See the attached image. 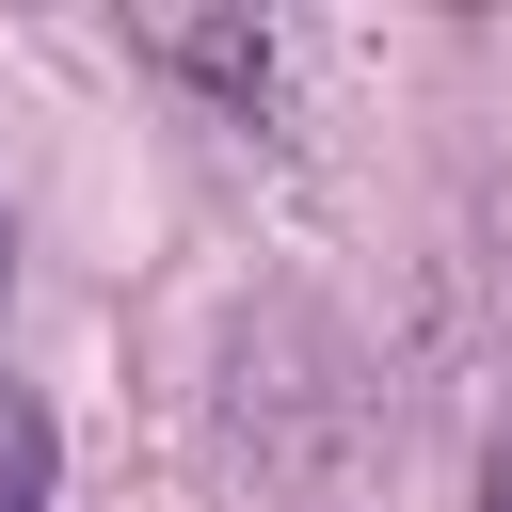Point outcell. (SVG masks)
<instances>
[{"label": "cell", "instance_id": "cell-2", "mask_svg": "<svg viewBox=\"0 0 512 512\" xmlns=\"http://www.w3.org/2000/svg\"><path fill=\"white\" fill-rule=\"evenodd\" d=\"M480 512H512V448H496V480H480Z\"/></svg>", "mask_w": 512, "mask_h": 512}, {"label": "cell", "instance_id": "cell-3", "mask_svg": "<svg viewBox=\"0 0 512 512\" xmlns=\"http://www.w3.org/2000/svg\"><path fill=\"white\" fill-rule=\"evenodd\" d=\"M0 288H16V208H0Z\"/></svg>", "mask_w": 512, "mask_h": 512}, {"label": "cell", "instance_id": "cell-1", "mask_svg": "<svg viewBox=\"0 0 512 512\" xmlns=\"http://www.w3.org/2000/svg\"><path fill=\"white\" fill-rule=\"evenodd\" d=\"M48 480H64V432H48V400L0 384V512H48Z\"/></svg>", "mask_w": 512, "mask_h": 512}]
</instances>
